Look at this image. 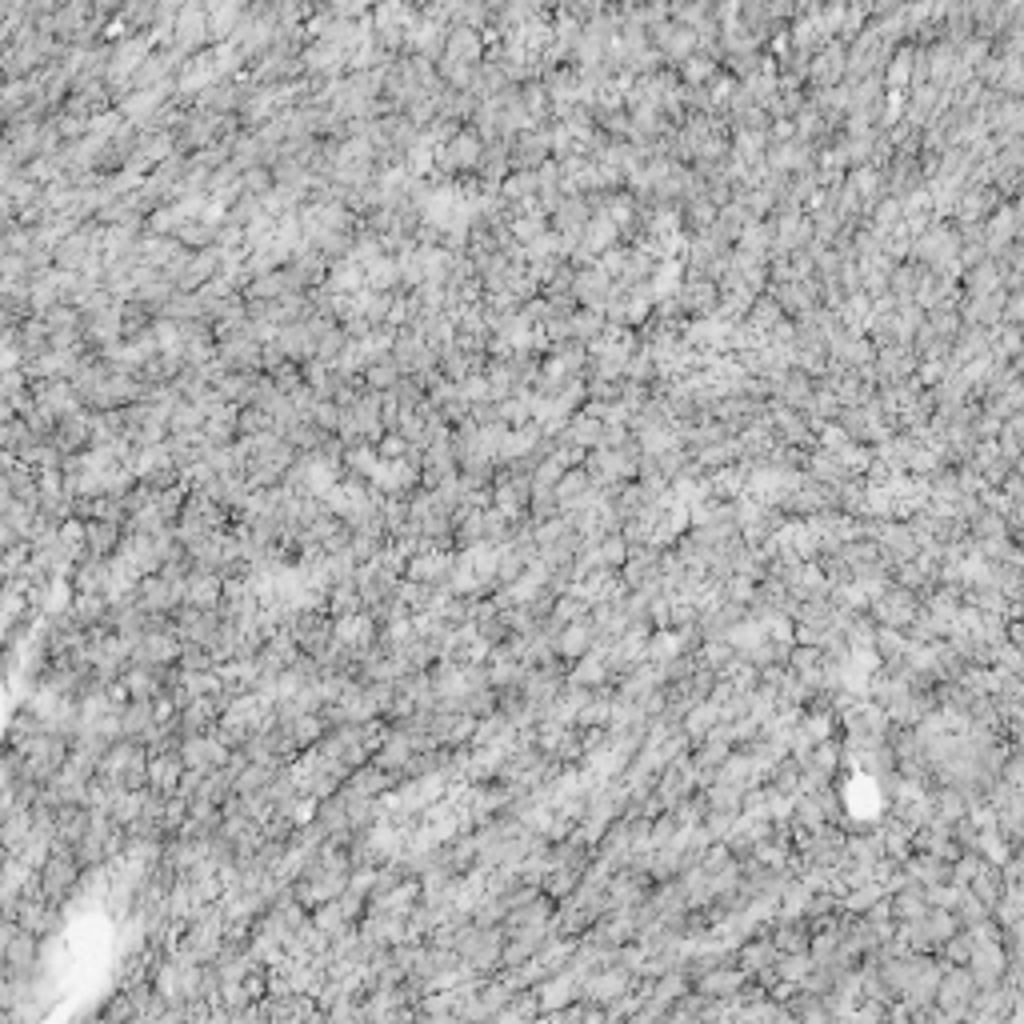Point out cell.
<instances>
[{
	"label": "cell",
	"instance_id": "cell-17",
	"mask_svg": "<svg viewBox=\"0 0 1024 1024\" xmlns=\"http://www.w3.org/2000/svg\"><path fill=\"white\" fill-rule=\"evenodd\" d=\"M904 872L928 888V884L948 880V860H940V856H932V852H908V856H904Z\"/></svg>",
	"mask_w": 1024,
	"mask_h": 1024
},
{
	"label": "cell",
	"instance_id": "cell-5",
	"mask_svg": "<svg viewBox=\"0 0 1024 1024\" xmlns=\"http://www.w3.org/2000/svg\"><path fill=\"white\" fill-rule=\"evenodd\" d=\"M228 756H232V748H228L220 736H208V732H192V736H184V744H180V760H184V768H192V772L224 768Z\"/></svg>",
	"mask_w": 1024,
	"mask_h": 1024
},
{
	"label": "cell",
	"instance_id": "cell-16",
	"mask_svg": "<svg viewBox=\"0 0 1024 1024\" xmlns=\"http://www.w3.org/2000/svg\"><path fill=\"white\" fill-rule=\"evenodd\" d=\"M768 928H772L768 940L776 944V952H808V936H812L808 920H776Z\"/></svg>",
	"mask_w": 1024,
	"mask_h": 1024
},
{
	"label": "cell",
	"instance_id": "cell-23",
	"mask_svg": "<svg viewBox=\"0 0 1024 1024\" xmlns=\"http://www.w3.org/2000/svg\"><path fill=\"white\" fill-rule=\"evenodd\" d=\"M72 880H76V864L68 860V856H52L48 864H44V892H64V888H72Z\"/></svg>",
	"mask_w": 1024,
	"mask_h": 1024
},
{
	"label": "cell",
	"instance_id": "cell-6",
	"mask_svg": "<svg viewBox=\"0 0 1024 1024\" xmlns=\"http://www.w3.org/2000/svg\"><path fill=\"white\" fill-rule=\"evenodd\" d=\"M220 592H224V576L212 572V568H200V564H196V572L188 568V576L180 580V600L188 608H200V612L220 608Z\"/></svg>",
	"mask_w": 1024,
	"mask_h": 1024
},
{
	"label": "cell",
	"instance_id": "cell-11",
	"mask_svg": "<svg viewBox=\"0 0 1024 1024\" xmlns=\"http://www.w3.org/2000/svg\"><path fill=\"white\" fill-rule=\"evenodd\" d=\"M744 980H748V972H744V968L716 964V968H708V972H700V976H696V992L716 996V1000H732V996L744 988Z\"/></svg>",
	"mask_w": 1024,
	"mask_h": 1024
},
{
	"label": "cell",
	"instance_id": "cell-7",
	"mask_svg": "<svg viewBox=\"0 0 1024 1024\" xmlns=\"http://www.w3.org/2000/svg\"><path fill=\"white\" fill-rule=\"evenodd\" d=\"M532 992H536V1004H540V1016H544V1012H556V1008L580 1000V976L572 968H556L544 980H536Z\"/></svg>",
	"mask_w": 1024,
	"mask_h": 1024
},
{
	"label": "cell",
	"instance_id": "cell-8",
	"mask_svg": "<svg viewBox=\"0 0 1024 1024\" xmlns=\"http://www.w3.org/2000/svg\"><path fill=\"white\" fill-rule=\"evenodd\" d=\"M528 496H532V480H524V476H500L496 484H492V508L500 512V516H508V520H516V516H524L528 512Z\"/></svg>",
	"mask_w": 1024,
	"mask_h": 1024
},
{
	"label": "cell",
	"instance_id": "cell-24",
	"mask_svg": "<svg viewBox=\"0 0 1024 1024\" xmlns=\"http://www.w3.org/2000/svg\"><path fill=\"white\" fill-rule=\"evenodd\" d=\"M772 972H776V980L800 984V980L812 972V960H808V952H780V956L772 960Z\"/></svg>",
	"mask_w": 1024,
	"mask_h": 1024
},
{
	"label": "cell",
	"instance_id": "cell-14",
	"mask_svg": "<svg viewBox=\"0 0 1024 1024\" xmlns=\"http://www.w3.org/2000/svg\"><path fill=\"white\" fill-rule=\"evenodd\" d=\"M932 792V820H940V824H956V820H964L968 816V792H960V788H952V784H940V788H928Z\"/></svg>",
	"mask_w": 1024,
	"mask_h": 1024
},
{
	"label": "cell",
	"instance_id": "cell-3",
	"mask_svg": "<svg viewBox=\"0 0 1024 1024\" xmlns=\"http://www.w3.org/2000/svg\"><path fill=\"white\" fill-rule=\"evenodd\" d=\"M916 612H920V596L900 588V584H888L876 600H868V616L876 624H888V628H908L916 620Z\"/></svg>",
	"mask_w": 1024,
	"mask_h": 1024
},
{
	"label": "cell",
	"instance_id": "cell-25",
	"mask_svg": "<svg viewBox=\"0 0 1024 1024\" xmlns=\"http://www.w3.org/2000/svg\"><path fill=\"white\" fill-rule=\"evenodd\" d=\"M968 952H972V936H968V928H956V932L940 944L944 964H964V960H968Z\"/></svg>",
	"mask_w": 1024,
	"mask_h": 1024
},
{
	"label": "cell",
	"instance_id": "cell-1",
	"mask_svg": "<svg viewBox=\"0 0 1024 1024\" xmlns=\"http://www.w3.org/2000/svg\"><path fill=\"white\" fill-rule=\"evenodd\" d=\"M500 948H504V928H496V924H472L468 920V928L456 940V956L476 976H492L500 968Z\"/></svg>",
	"mask_w": 1024,
	"mask_h": 1024
},
{
	"label": "cell",
	"instance_id": "cell-20",
	"mask_svg": "<svg viewBox=\"0 0 1024 1024\" xmlns=\"http://www.w3.org/2000/svg\"><path fill=\"white\" fill-rule=\"evenodd\" d=\"M920 928L928 932L932 948H940V944L960 928V920H956V912H948V908H932V904H928V912L920 916Z\"/></svg>",
	"mask_w": 1024,
	"mask_h": 1024
},
{
	"label": "cell",
	"instance_id": "cell-15",
	"mask_svg": "<svg viewBox=\"0 0 1024 1024\" xmlns=\"http://www.w3.org/2000/svg\"><path fill=\"white\" fill-rule=\"evenodd\" d=\"M888 900H892V920H916V916H924L928 912V900H924V884L920 880H904L896 892H888Z\"/></svg>",
	"mask_w": 1024,
	"mask_h": 1024
},
{
	"label": "cell",
	"instance_id": "cell-21",
	"mask_svg": "<svg viewBox=\"0 0 1024 1024\" xmlns=\"http://www.w3.org/2000/svg\"><path fill=\"white\" fill-rule=\"evenodd\" d=\"M580 872L584 868H548L544 872V880H540V892L548 896V900H564V896H572V888L580 884Z\"/></svg>",
	"mask_w": 1024,
	"mask_h": 1024
},
{
	"label": "cell",
	"instance_id": "cell-19",
	"mask_svg": "<svg viewBox=\"0 0 1024 1024\" xmlns=\"http://www.w3.org/2000/svg\"><path fill=\"white\" fill-rule=\"evenodd\" d=\"M552 492H556V500H560V512H564V508H576V504L592 492V476H588V472H576V468H572V472L564 468L560 480L552 484Z\"/></svg>",
	"mask_w": 1024,
	"mask_h": 1024
},
{
	"label": "cell",
	"instance_id": "cell-18",
	"mask_svg": "<svg viewBox=\"0 0 1024 1024\" xmlns=\"http://www.w3.org/2000/svg\"><path fill=\"white\" fill-rule=\"evenodd\" d=\"M716 720H720V704H716L712 696H704V700H696V704L680 716V728H684V736H688V740H700Z\"/></svg>",
	"mask_w": 1024,
	"mask_h": 1024
},
{
	"label": "cell",
	"instance_id": "cell-2",
	"mask_svg": "<svg viewBox=\"0 0 1024 1024\" xmlns=\"http://www.w3.org/2000/svg\"><path fill=\"white\" fill-rule=\"evenodd\" d=\"M976 992V980L964 964H944L940 980H936V1008L944 1012V1020H968V1000Z\"/></svg>",
	"mask_w": 1024,
	"mask_h": 1024
},
{
	"label": "cell",
	"instance_id": "cell-12",
	"mask_svg": "<svg viewBox=\"0 0 1024 1024\" xmlns=\"http://www.w3.org/2000/svg\"><path fill=\"white\" fill-rule=\"evenodd\" d=\"M564 680H572V684H584V688H608L612 672H608L604 648H596V644H592L584 656H576V660H572V672H568Z\"/></svg>",
	"mask_w": 1024,
	"mask_h": 1024
},
{
	"label": "cell",
	"instance_id": "cell-22",
	"mask_svg": "<svg viewBox=\"0 0 1024 1024\" xmlns=\"http://www.w3.org/2000/svg\"><path fill=\"white\" fill-rule=\"evenodd\" d=\"M120 540V524L112 520V516H100V520H92L88 528H84V544L96 552V556H104V552H112V544Z\"/></svg>",
	"mask_w": 1024,
	"mask_h": 1024
},
{
	"label": "cell",
	"instance_id": "cell-26",
	"mask_svg": "<svg viewBox=\"0 0 1024 1024\" xmlns=\"http://www.w3.org/2000/svg\"><path fill=\"white\" fill-rule=\"evenodd\" d=\"M560 472H564V464L556 460V456H548L540 468H536V476H532V484H540V488H552L556 480H560Z\"/></svg>",
	"mask_w": 1024,
	"mask_h": 1024
},
{
	"label": "cell",
	"instance_id": "cell-13",
	"mask_svg": "<svg viewBox=\"0 0 1024 1024\" xmlns=\"http://www.w3.org/2000/svg\"><path fill=\"white\" fill-rule=\"evenodd\" d=\"M776 956H780V952H776V944L768 940V932H756V936H748V940L736 944V968H744L748 976L760 972V968H768Z\"/></svg>",
	"mask_w": 1024,
	"mask_h": 1024
},
{
	"label": "cell",
	"instance_id": "cell-4",
	"mask_svg": "<svg viewBox=\"0 0 1024 1024\" xmlns=\"http://www.w3.org/2000/svg\"><path fill=\"white\" fill-rule=\"evenodd\" d=\"M632 988V976L620 968V964H604V968H592L588 976H580V1000L588 1004H612L616 996H624Z\"/></svg>",
	"mask_w": 1024,
	"mask_h": 1024
},
{
	"label": "cell",
	"instance_id": "cell-10",
	"mask_svg": "<svg viewBox=\"0 0 1024 1024\" xmlns=\"http://www.w3.org/2000/svg\"><path fill=\"white\" fill-rule=\"evenodd\" d=\"M180 776H184V760H180V752H172V748H160V752H152L148 756V784H152V792H176L180 788Z\"/></svg>",
	"mask_w": 1024,
	"mask_h": 1024
},
{
	"label": "cell",
	"instance_id": "cell-9",
	"mask_svg": "<svg viewBox=\"0 0 1024 1024\" xmlns=\"http://www.w3.org/2000/svg\"><path fill=\"white\" fill-rule=\"evenodd\" d=\"M592 640H596V628H592V620H588V616H580V620H568V624H560V628H556V636H552V652H556L564 664H572L576 656H584V652L592 648Z\"/></svg>",
	"mask_w": 1024,
	"mask_h": 1024
}]
</instances>
